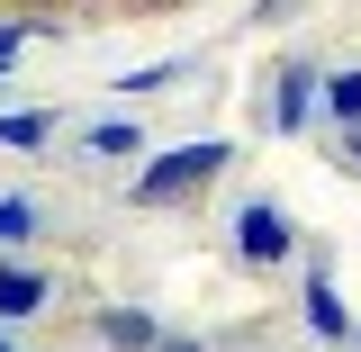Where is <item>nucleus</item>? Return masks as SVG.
I'll return each mask as SVG.
<instances>
[{"label":"nucleus","mask_w":361,"mask_h":352,"mask_svg":"<svg viewBox=\"0 0 361 352\" xmlns=\"http://www.w3.org/2000/svg\"><path fill=\"white\" fill-rule=\"evenodd\" d=\"M208 172H226V145H180V154H163V163H145V208H163V199H180V190H199Z\"/></svg>","instance_id":"f257e3e1"},{"label":"nucleus","mask_w":361,"mask_h":352,"mask_svg":"<svg viewBox=\"0 0 361 352\" xmlns=\"http://www.w3.org/2000/svg\"><path fill=\"white\" fill-rule=\"evenodd\" d=\"M280 253H289L280 208H244V262H280Z\"/></svg>","instance_id":"f03ea898"},{"label":"nucleus","mask_w":361,"mask_h":352,"mask_svg":"<svg viewBox=\"0 0 361 352\" xmlns=\"http://www.w3.org/2000/svg\"><path fill=\"white\" fill-rule=\"evenodd\" d=\"M37 298H45V280H37V271L0 262V316H27V308H37Z\"/></svg>","instance_id":"7ed1b4c3"},{"label":"nucleus","mask_w":361,"mask_h":352,"mask_svg":"<svg viewBox=\"0 0 361 352\" xmlns=\"http://www.w3.org/2000/svg\"><path fill=\"white\" fill-rule=\"evenodd\" d=\"M307 325H316V334H353V316H343V298H334L325 280L307 289Z\"/></svg>","instance_id":"20e7f679"},{"label":"nucleus","mask_w":361,"mask_h":352,"mask_svg":"<svg viewBox=\"0 0 361 352\" xmlns=\"http://www.w3.org/2000/svg\"><path fill=\"white\" fill-rule=\"evenodd\" d=\"M307 99H316L307 73H280V99H271V109H280V127H298V118H307Z\"/></svg>","instance_id":"39448f33"},{"label":"nucleus","mask_w":361,"mask_h":352,"mask_svg":"<svg viewBox=\"0 0 361 352\" xmlns=\"http://www.w3.org/2000/svg\"><path fill=\"white\" fill-rule=\"evenodd\" d=\"M109 344H118V352H154V325L118 308V316H109Z\"/></svg>","instance_id":"423d86ee"},{"label":"nucleus","mask_w":361,"mask_h":352,"mask_svg":"<svg viewBox=\"0 0 361 352\" xmlns=\"http://www.w3.org/2000/svg\"><path fill=\"white\" fill-rule=\"evenodd\" d=\"M325 99H334V118H353V127H361V73H334Z\"/></svg>","instance_id":"0eeeda50"},{"label":"nucleus","mask_w":361,"mask_h":352,"mask_svg":"<svg viewBox=\"0 0 361 352\" xmlns=\"http://www.w3.org/2000/svg\"><path fill=\"white\" fill-rule=\"evenodd\" d=\"M45 135V109H18V118H0V145H37Z\"/></svg>","instance_id":"6e6552de"},{"label":"nucleus","mask_w":361,"mask_h":352,"mask_svg":"<svg viewBox=\"0 0 361 352\" xmlns=\"http://www.w3.org/2000/svg\"><path fill=\"white\" fill-rule=\"evenodd\" d=\"M27 226H37V208H27V199H0V244H18Z\"/></svg>","instance_id":"1a4fd4ad"},{"label":"nucleus","mask_w":361,"mask_h":352,"mask_svg":"<svg viewBox=\"0 0 361 352\" xmlns=\"http://www.w3.org/2000/svg\"><path fill=\"white\" fill-rule=\"evenodd\" d=\"M18 45H27V37H18V28H0V63H9V54H18Z\"/></svg>","instance_id":"9d476101"},{"label":"nucleus","mask_w":361,"mask_h":352,"mask_svg":"<svg viewBox=\"0 0 361 352\" xmlns=\"http://www.w3.org/2000/svg\"><path fill=\"white\" fill-rule=\"evenodd\" d=\"M154 352H199V344H154Z\"/></svg>","instance_id":"9b49d317"},{"label":"nucleus","mask_w":361,"mask_h":352,"mask_svg":"<svg viewBox=\"0 0 361 352\" xmlns=\"http://www.w3.org/2000/svg\"><path fill=\"white\" fill-rule=\"evenodd\" d=\"M353 154H361V127H353Z\"/></svg>","instance_id":"f8f14e48"},{"label":"nucleus","mask_w":361,"mask_h":352,"mask_svg":"<svg viewBox=\"0 0 361 352\" xmlns=\"http://www.w3.org/2000/svg\"><path fill=\"white\" fill-rule=\"evenodd\" d=\"M0 352H9V344H0Z\"/></svg>","instance_id":"ddd939ff"}]
</instances>
